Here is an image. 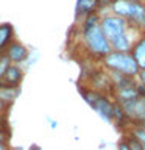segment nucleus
Instances as JSON below:
<instances>
[{
  "label": "nucleus",
  "mask_w": 145,
  "mask_h": 150,
  "mask_svg": "<svg viewBox=\"0 0 145 150\" xmlns=\"http://www.w3.org/2000/svg\"><path fill=\"white\" fill-rule=\"evenodd\" d=\"M103 67L111 72H119L122 75H128V77L136 78L139 74V66L134 61L131 53H122V52L111 50L105 58L101 59Z\"/></svg>",
  "instance_id": "1"
},
{
  "label": "nucleus",
  "mask_w": 145,
  "mask_h": 150,
  "mask_svg": "<svg viewBox=\"0 0 145 150\" xmlns=\"http://www.w3.org/2000/svg\"><path fill=\"white\" fill-rule=\"evenodd\" d=\"M81 35H83V42H84V45H86L89 55L94 56V58L103 59L112 50L109 41L106 39L105 35H103L100 25H95L94 28L81 33Z\"/></svg>",
  "instance_id": "2"
},
{
  "label": "nucleus",
  "mask_w": 145,
  "mask_h": 150,
  "mask_svg": "<svg viewBox=\"0 0 145 150\" xmlns=\"http://www.w3.org/2000/svg\"><path fill=\"white\" fill-rule=\"evenodd\" d=\"M100 28L111 44L112 41H115L119 36H122L123 33L128 31V23H126V21L123 17L114 16V14L109 13V14H101Z\"/></svg>",
  "instance_id": "3"
},
{
  "label": "nucleus",
  "mask_w": 145,
  "mask_h": 150,
  "mask_svg": "<svg viewBox=\"0 0 145 150\" xmlns=\"http://www.w3.org/2000/svg\"><path fill=\"white\" fill-rule=\"evenodd\" d=\"M122 108H123L125 114L128 116V119L131 122V127L145 124V96L122 103Z\"/></svg>",
  "instance_id": "4"
},
{
  "label": "nucleus",
  "mask_w": 145,
  "mask_h": 150,
  "mask_svg": "<svg viewBox=\"0 0 145 150\" xmlns=\"http://www.w3.org/2000/svg\"><path fill=\"white\" fill-rule=\"evenodd\" d=\"M5 55H6V58L9 59V63H11V64H19V66H20V64H23V63H27V61H28L31 52H30V49H28L25 44H22L20 41L14 39L11 44L6 47Z\"/></svg>",
  "instance_id": "5"
},
{
  "label": "nucleus",
  "mask_w": 145,
  "mask_h": 150,
  "mask_svg": "<svg viewBox=\"0 0 145 150\" xmlns=\"http://www.w3.org/2000/svg\"><path fill=\"white\" fill-rule=\"evenodd\" d=\"M112 106H114V100H111L109 96L100 94L91 108L97 112V116L101 120H105L106 124H112Z\"/></svg>",
  "instance_id": "6"
},
{
  "label": "nucleus",
  "mask_w": 145,
  "mask_h": 150,
  "mask_svg": "<svg viewBox=\"0 0 145 150\" xmlns=\"http://www.w3.org/2000/svg\"><path fill=\"white\" fill-rule=\"evenodd\" d=\"M23 75H25V72L19 64H9L2 81L5 86H20V83L23 81Z\"/></svg>",
  "instance_id": "7"
},
{
  "label": "nucleus",
  "mask_w": 145,
  "mask_h": 150,
  "mask_svg": "<svg viewBox=\"0 0 145 150\" xmlns=\"http://www.w3.org/2000/svg\"><path fill=\"white\" fill-rule=\"evenodd\" d=\"M98 11L97 0H77L75 3V21H81L83 17Z\"/></svg>",
  "instance_id": "8"
},
{
  "label": "nucleus",
  "mask_w": 145,
  "mask_h": 150,
  "mask_svg": "<svg viewBox=\"0 0 145 150\" xmlns=\"http://www.w3.org/2000/svg\"><path fill=\"white\" fill-rule=\"evenodd\" d=\"M112 124H114L119 130L131 128V122L128 119V116L125 114L122 105H119L117 102H114V106H112Z\"/></svg>",
  "instance_id": "9"
},
{
  "label": "nucleus",
  "mask_w": 145,
  "mask_h": 150,
  "mask_svg": "<svg viewBox=\"0 0 145 150\" xmlns=\"http://www.w3.org/2000/svg\"><path fill=\"white\" fill-rule=\"evenodd\" d=\"M108 74H109V78H111V83H112V91L136 86V83H137V80L133 78V77H128V75H122L119 72H111V70H108Z\"/></svg>",
  "instance_id": "10"
},
{
  "label": "nucleus",
  "mask_w": 145,
  "mask_h": 150,
  "mask_svg": "<svg viewBox=\"0 0 145 150\" xmlns=\"http://www.w3.org/2000/svg\"><path fill=\"white\" fill-rule=\"evenodd\" d=\"M130 53L133 55V58L137 63L139 69H145V35H142L134 41L133 49H131Z\"/></svg>",
  "instance_id": "11"
},
{
  "label": "nucleus",
  "mask_w": 145,
  "mask_h": 150,
  "mask_svg": "<svg viewBox=\"0 0 145 150\" xmlns=\"http://www.w3.org/2000/svg\"><path fill=\"white\" fill-rule=\"evenodd\" d=\"M16 39L14 38V27L8 22L0 23V55L5 53L6 47Z\"/></svg>",
  "instance_id": "12"
},
{
  "label": "nucleus",
  "mask_w": 145,
  "mask_h": 150,
  "mask_svg": "<svg viewBox=\"0 0 145 150\" xmlns=\"http://www.w3.org/2000/svg\"><path fill=\"white\" fill-rule=\"evenodd\" d=\"M133 44L134 42L131 41V38L128 35V31L123 33L122 36H119L115 41L111 42V49L114 52H122V53H130L131 49H133Z\"/></svg>",
  "instance_id": "13"
},
{
  "label": "nucleus",
  "mask_w": 145,
  "mask_h": 150,
  "mask_svg": "<svg viewBox=\"0 0 145 150\" xmlns=\"http://www.w3.org/2000/svg\"><path fill=\"white\" fill-rule=\"evenodd\" d=\"M108 9H109L111 14H114V16L126 19L130 16V11H131V0H115Z\"/></svg>",
  "instance_id": "14"
},
{
  "label": "nucleus",
  "mask_w": 145,
  "mask_h": 150,
  "mask_svg": "<svg viewBox=\"0 0 145 150\" xmlns=\"http://www.w3.org/2000/svg\"><path fill=\"white\" fill-rule=\"evenodd\" d=\"M22 89L20 86H3L0 88V100L6 102L8 105H13L17 100V97L20 96Z\"/></svg>",
  "instance_id": "15"
},
{
  "label": "nucleus",
  "mask_w": 145,
  "mask_h": 150,
  "mask_svg": "<svg viewBox=\"0 0 145 150\" xmlns=\"http://www.w3.org/2000/svg\"><path fill=\"white\" fill-rule=\"evenodd\" d=\"M100 19H101V16L98 14V11L89 14V16H86V17H83L81 19V25H80L81 27V33L91 30V28H94L95 25H100Z\"/></svg>",
  "instance_id": "16"
},
{
  "label": "nucleus",
  "mask_w": 145,
  "mask_h": 150,
  "mask_svg": "<svg viewBox=\"0 0 145 150\" xmlns=\"http://www.w3.org/2000/svg\"><path fill=\"white\" fill-rule=\"evenodd\" d=\"M78 92L89 106H92L94 103H95V100L98 98V96H100V92L94 91V89H91L89 86H81V84H80V88H78Z\"/></svg>",
  "instance_id": "17"
},
{
  "label": "nucleus",
  "mask_w": 145,
  "mask_h": 150,
  "mask_svg": "<svg viewBox=\"0 0 145 150\" xmlns=\"http://www.w3.org/2000/svg\"><path fill=\"white\" fill-rule=\"evenodd\" d=\"M9 139H11L9 127H0V144H9Z\"/></svg>",
  "instance_id": "18"
},
{
  "label": "nucleus",
  "mask_w": 145,
  "mask_h": 150,
  "mask_svg": "<svg viewBox=\"0 0 145 150\" xmlns=\"http://www.w3.org/2000/svg\"><path fill=\"white\" fill-rule=\"evenodd\" d=\"M125 139H126V142H128V145H130V149H131V150H144V145L140 144L136 138H133V136H131L130 133L126 134V138H125Z\"/></svg>",
  "instance_id": "19"
},
{
  "label": "nucleus",
  "mask_w": 145,
  "mask_h": 150,
  "mask_svg": "<svg viewBox=\"0 0 145 150\" xmlns=\"http://www.w3.org/2000/svg\"><path fill=\"white\" fill-rule=\"evenodd\" d=\"M9 64H11V63H9V59L6 58V55H5V53L0 55V80L3 78V75H5V72H6V69H8Z\"/></svg>",
  "instance_id": "20"
},
{
  "label": "nucleus",
  "mask_w": 145,
  "mask_h": 150,
  "mask_svg": "<svg viewBox=\"0 0 145 150\" xmlns=\"http://www.w3.org/2000/svg\"><path fill=\"white\" fill-rule=\"evenodd\" d=\"M98 2V11H103V9H108L115 0H97Z\"/></svg>",
  "instance_id": "21"
},
{
  "label": "nucleus",
  "mask_w": 145,
  "mask_h": 150,
  "mask_svg": "<svg viewBox=\"0 0 145 150\" xmlns=\"http://www.w3.org/2000/svg\"><path fill=\"white\" fill-rule=\"evenodd\" d=\"M11 106L13 105H8L6 102L0 100V114H8V111L11 110Z\"/></svg>",
  "instance_id": "22"
},
{
  "label": "nucleus",
  "mask_w": 145,
  "mask_h": 150,
  "mask_svg": "<svg viewBox=\"0 0 145 150\" xmlns=\"http://www.w3.org/2000/svg\"><path fill=\"white\" fill-rule=\"evenodd\" d=\"M136 80H137L140 84H144V86H145V69H140V70H139V74H137V77H136Z\"/></svg>",
  "instance_id": "23"
},
{
  "label": "nucleus",
  "mask_w": 145,
  "mask_h": 150,
  "mask_svg": "<svg viewBox=\"0 0 145 150\" xmlns=\"http://www.w3.org/2000/svg\"><path fill=\"white\" fill-rule=\"evenodd\" d=\"M117 150H131V149H130V145H128V142H126V139H125V138H123V139H122L120 142H119V147H117Z\"/></svg>",
  "instance_id": "24"
},
{
  "label": "nucleus",
  "mask_w": 145,
  "mask_h": 150,
  "mask_svg": "<svg viewBox=\"0 0 145 150\" xmlns=\"http://www.w3.org/2000/svg\"><path fill=\"white\" fill-rule=\"evenodd\" d=\"M45 119H47V122L50 124V128H51V130H56V128H58V122H56L55 119H51L50 116H47Z\"/></svg>",
  "instance_id": "25"
},
{
  "label": "nucleus",
  "mask_w": 145,
  "mask_h": 150,
  "mask_svg": "<svg viewBox=\"0 0 145 150\" xmlns=\"http://www.w3.org/2000/svg\"><path fill=\"white\" fill-rule=\"evenodd\" d=\"M28 150H42L41 145H37V144H31L30 147H28Z\"/></svg>",
  "instance_id": "26"
},
{
  "label": "nucleus",
  "mask_w": 145,
  "mask_h": 150,
  "mask_svg": "<svg viewBox=\"0 0 145 150\" xmlns=\"http://www.w3.org/2000/svg\"><path fill=\"white\" fill-rule=\"evenodd\" d=\"M0 150H11V145L9 144H0Z\"/></svg>",
  "instance_id": "27"
},
{
  "label": "nucleus",
  "mask_w": 145,
  "mask_h": 150,
  "mask_svg": "<svg viewBox=\"0 0 145 150\" xmlns=\"http://www.w3.org/2000/svg\"><path fill=\"white\" fill-rule=\"evenodd\" d=\"M106 145H108V144L105 142V141H101V142L98 144V149H100V150H103V149H106Z\"/></svg>",
  "instance_id": "28"
},
{
  "label": "nucleus",
  "mask_w": 145,
  "mask_h": 150,
  "mask_svg": "<svg viewBox=\"0 0 145 150\" xmlns=\"http://www.w3.org/2000/svg\"><path fill=\"white\" fill-rule=\"evenodd\" d=\"M144 150H145V145H144Z\"/></svg>",
  "instance_id": "29"
}]
</instances>
